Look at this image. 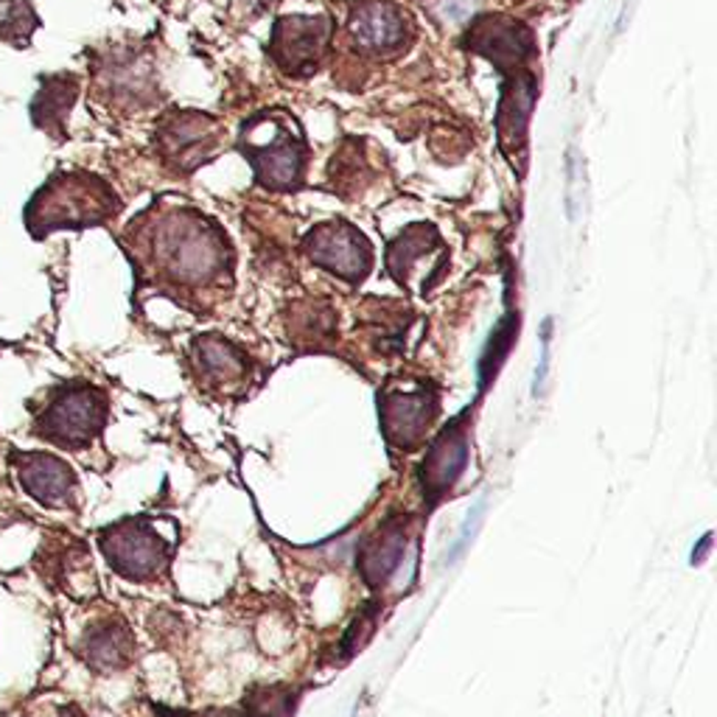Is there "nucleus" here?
Returning <instances> with one entry per match:
<instances>
[{"label": "nucleus", "instance_id": "obj_11", "mask_svg": "<svg viewBox=\"0 0 717 717\" xmlns=\"http://www.w3.org/2000/svg\"><path fill=\"white\" fill-rule=\"evenodd\" d=\"M382 407V426L389 443L402 449H415L424 440V432L432 426L438 402L432 393L415 389V393H387L378 402Z\"/></svg>", "mask_w": 717, "mask_h": 717}, {"label": "nucleus", "instance_id": "obj_4", "mask_svg": "<svg viewBox=\"0 0 717 717\" xmlns=\"http://www.w3.org/2000/svg\"><path fill=\"white\" fill-rule=\"evenodd\" d=\"M118 211V200L98 176L65 174L54 176L40 191L29 207L31 233L54 231V227H87L110 220Z\"/></svg>", "mask_w": 717, "mask_h": 717}, {"label": "nucleus", "instance_id": "obj_5", "mask_svg": "<svg viewBox=\"0 0 717 717\" xmlns=\"http://www.w3.org/2000/svg\"><path fill=\"white\" fill-rule=\"evenodd\" d=\"M107 420V398L101 389L74 384L62 389L38 418V435L62 449H85L104 429Z\"/></svg>", "mask_w": 717, "mask_h": 717}, {"label": "nucleus", "instance_id": "obj_18", "mask_svg": "<svg viewBox=\"0 0 717 717\" xmlns=\"http://www.w3.org/2000/svg\"><path fill=\"white\" fill-rule=\"evenodd\" d=\"M298 693L286 687L253 689L244 700V717H292Z\"/></svg>", "mask_w": 717, "mask_h": 717}, {"label": "nucleus", "instance_id": "obj_13", "mask_svg": "<svg viewBox=\"0 0 717 717\" xmlns=\"http://www.w3.org/2000/svg\"><path fill=\"white\" fill-rule=\"evenodd\" d=\"M465 457H469V440L465 432H460V424H451L438 443L432 446V454L424 465V488L429 493H440L460 477L465 469Z\"/></svg>", "mask_w": 717, "mask_h": 717}, {"label": "nucleus", "instance_id": "obj_20", "mask_svg": "<svg viewBox=\"0 0 717 717\" xmlns=\"http://www.w3.org/2000/svg\"><path fill=\"white\" fill-rule=\"evenodd\" d=\"M34 25H38V18L31 14L25 0H0V38L25 40Z\"/></svg>", "mask_w": 717, "mask_h": 717}, {"label": "nucleus", "instance_id": "obj_9", "mask_svg": "<svg viewBox=\"0 0 717 717\" xmlns=\"http://www.w3.org/2000/svg\"><path fill=\"white\" fill-rule=\"evenodd\" d=\"M158 147L176 171H194L222 147V127L202 113H174L158 127Z\"/></svg>", "mask_w": 717, "mask_h": 717}, {"label": "nucleus", "instance_id": "obj_7", "mask_svg": "<svg viewBox=\"0 0 717 717\" xmlns=\"http://www.w3.org/2000/svg\"><path fill=\"white\" fill-rule=\"evenodd\" d=\"M334 25L329 18H280L272 29L275 65L289 76H309L329 54Z\"/></svg>", "mask_w": 717, "mask_h": 717}, {"label": "nucleus", "instance_id": "obj_6", "mask_svg": "<svg viewBox=\"0 0 717 717\" xmlns=\"http://www.w3.org/2000/svg\"><path fill=\"white\" fill-rule=\"evenodd\" d=\"M347 43L362 56L389 60L413 40L409 18L389 0H358L345 25Z\"/></svg>", "mask_w": 717, "mask_h": 717}, {"label": "nucleus", "instance_id": "obj_14", "mask_svg": "<svg viewBox=\"0 0 717 717\" xmlns=\"http://www.w3.org/2000/svg\"><path fill=\"white\" fill-rule=\"evenodd\" d=\"M132 636L121 622H98L82 639V653L93 670L110 673L127 667L132 659Z\"/></svg>", "mask_w": 717, "mask_h": 717}, {"label": "nucleus", "instance_id": "obj_1", "mask_svg": "<svg viewBox=\"0 0 717 717\" xmlns=\"http://www.w3.org/2000/svg\"><path fill=\"white\" fill-rule=\"evenodd\" d=\"M471 49L507 76L505 96L499 107V143L507 154H522L524 140H527V121L535 98V74H533V34L522 23L502 14H485L477 20L469 38Z\"/></svg>", "mask_w": 717, "mask_h": 717}, {"label": "nucleus", "instance_id": "obj_19", "mask_svg": "<svg viewBox=\"0 0 717 717\" xmlns=\"http://www.w3.org/2000/svg\"><path fill=\"white\" fill-rule=\"evenodd\" d=\"M104 74H107V79H104V90H110L116 98L127 96L129 101H132V98L143 96L147 74L140 71V65L132 60V56H127V60H116L110 67H104Z\"/></svg>", "mask_w": 717, "mask_h": 717}, {"label": "nucleus", "instance_id": "obj_16", "mask_svg": "<svg viewBox=\"0 0 717 717\" xmlns=\"http://www.w3.org/2000/svg\"><path fill=\"white\" fill-rule=\"evenodd\" d=\"M404 555V529L398 524H387L373 535L362 549V575L371 586H382L393 575Z\"/></svg>", "mask_w": 717, "mask_h": 717}, {"label": "nucleus", "instance_id": "obj_8", "mask_svg": "<svg viewBox=\"0 0 717 717\" xmlns=\"http://www.w3.org/2000/svg\"><path fill=\"white\" fill-rule=\"evenodd\" d=\"M303 247L317 267L340 275L347 283H358L373 267L371 244L347 222H325L314 227Z\"/></svg>", "mask_w": 717, "mask_h": 717}, {"label": "nucleus", "instance_id": "obj_15", "mask_svg": "<svg viewBox=\"0 0 717 717\" xmlns=\"http://www.w3.org/2000/svg\"><path fill=\"white\" fill-rule=\"evenodd\" d=\"M76 93H79V79L76 76H49L43 79L38 98L31 104V118L40 129H49L56 138V132H62L67 110L74 107Z\"/></svg>", "mask_w": 717, "mask_h": 717}, {"label": "nucleus", "instance_id": "obj_21", "mask_svg": "<svg viewBox=\"0 0 717 717\" xmlns=\"http://www.w3.org/2000/svg\"><path fill=\"white\" fill-rule=\"evenodd\" d=\"M516 331H518V325L505 322V325H502V329L491 336L485 358H482V384H485L491 376H496V367L502 365V358H505L507 351H511V342H513V334H516Z\"/></svg>", "mask_w": 717, "mask_h": 717}, {"label": "nucleus", "instance_id": "obj_22", "mask_svg": "<svg viewBox=\"0 0 717 717\" xmlns=\"http://www.w3.org/2000/svg\"><path fill=\"white\" fill-rule=\"evenodd\" d=\"M709 544H711V533L704 535V542H700V547H698V555H693V564H704V558L709 555V549H706Z\"/></svg>", "mask_w": 717, "mask_h": 717}, {"label": "nucleus", "instance_id": "obj_23", "mask_svg": "<svg viewBox=\"0 0 717 717\" xmlns=\"http://www.w3.org/2000/svg\"><path fill=\"white\" fill-rule=\"evenodd\" d=\"M60 717H87V715L82 709H76V706H62Z\"/></svg>", "mask_w": 717, "mask_h": 717}, {"label": "nucleus", "instance_id": "obj_17", "mask_svg": "<svg viewBox=\"0 0 717 717\" xmlns=\"http://www.w3.org/2000/svg\"><path fill=\"white\" fill-rule=\"evenodd\" d=\"M196 353H200V367L205 371V376L220 378V382L222 378L225 382L242 378L247 371L244 353H238L231 342L220 340V336H205V340L196 342Z\"/></svg>", "mask_w": 717, "mask_h": 717}, {"label": "nucleus", "instance_id": "obj_2", "mask_svg": "<svg viewBox=\"0 0 717 717\" xmlns=\"http://www.w3.org/2000/svg\"><path fill=\"white\" fill-rule=\"evenodd\" d=\"M152 256L171 283H213L231 269V247L220 227L194 211H169L152 231Z\"/></svg>", "mask_w": 717, "mask_h": 717}, {"label": "nucleus", "instance_id": "obj_12", "mask_svg": "<svg viewBox=\"0 0 717 717\" xmlns=\"http://www.w3.org/2000/svg\"><path fill=\"white\" fill-rule=\"evenodd\" d=\"M18 477L25 493L43 502L45 507L65 505L76 488V474L71 465L51 454H20Z\"/></svg>", "mask_w": 717, "mask_h": 717}, {"label": "nucleus", "instance_id": "obj_3", "mask_svg": "<svg viewBox=\"0 0 717 717\" xmlns=\"http://www.w3.org/2000/svg\"><path fill=\"white\" fill-rule=\"evenodd\" d=\"M238 147L256 171L258 183L267 189L295 191L303 185L309 149L300 129L283 113H261L249 118Z\"/></svg>", "mask_w": 717, "mask_h": 717}, {"label": "nucleus", "instance_id": "obj_10", "mask_svg": "<svg viewBox=\"0 0 717 717\" xmlns=\"http://www.w3.org/2000/svg\"><path fill=\"white\" fill-rule=\"evenodd\" d=\"M101 549L113 569L129 580L154 578L169 560L165 542L143 522H127L104 529Z\"/></svg>", "mask_w": 717, "mask_h": 717}]
</instances>
